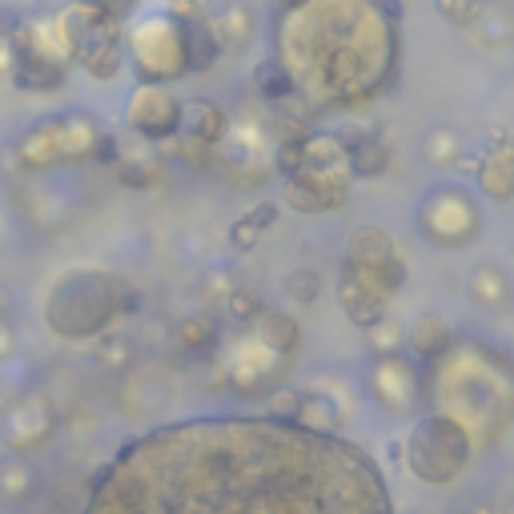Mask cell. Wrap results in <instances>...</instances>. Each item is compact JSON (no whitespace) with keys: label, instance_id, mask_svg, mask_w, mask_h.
I'll return each mask as SVG.
<instances>
[{"label":"cell","instance_id":"16","mask_svg":"<svg viewBox=\"0 0 514 514\" xmlns=\"http://www.w3.org/2000/svg\"><path fill=\"white\" fill-rule=\"evenodd\" d=\"M61 81H65L61 61L41 57L37 49L33 53H21V61H17V85L21 89H57Z\"/></svg>","mask_w":514,"mask_h":514},{"label":"cell","instance_id":"17","mask_svg":"<svg viewBox=\"0 0 514 514\" xmlns=\"http://www.w3.org/2000/svg\"><path fill=\"white\" fill-rule=\"evenodd\" d=\"M33 490H37V470L25 458H9L5 466H0V498L25 502Z\"/></svg>","mask_w":514,"mask_h":514},{"label":"cell","instance_id":"3","mask_svg":"<svg viewBox=\"0 0 514 514\" xmlns=\"http://www.w3.org/2000/svg\"><path fill=\"white\" fill-rule=\"evenodd\" d=\"M470 454H474V438L454 414H426L414 422L406 438V466L426 486L454 482L466 470Z\"/></svg>","mask_w":514,"mask_h":514},{"label":"cell","instance_id":"20","mask_svg":"<svg viewBox=\"0 0 514 514\" xmlns=\"http://www.w3.org/2000/svg\"><path fill=\"white\" fill-rule=\"evenodd\" d=\"M262 314H266V306L257 302V294H249V290H233L225 298V318L237 322V326H249V322H257Z\"/></svg>","mask_w":514,"mask_h":514},{"label":"cell","instance_id":"6","mask_svg":"<svg viewBox=\"0 0 514 514\" xmlns=\"http://www.w3.org/2000/svg\"><path fill=\"white\" fill-rule=\"evenodd\" d=\"M474 173H478V185H482L486 197H494V201H510L514 197V141L502 129H494L490 149H486V157H482V165Z\"/></svg>","mask_w":514,"mask_h":514},{"label":"cell","instance_id":"9","mask_svg":"<svg viewBox=\"0 0 514 514\" xmlns=\"http://www.w3.org/2000/svg\"><path fill=\"white\" fill-rule=\"evenodd\" d=\"M133 125L145 137H169L181 129V105L165 93H141V101L133 109Z\"/></svg>","mask_w":514,"mask_h":514},{"label":"cell","instance_id":"29","mask_svg":"<svg viewBox=\"0 0 514 514\" xmlns=\"http://www.w3.org/2000/svg\"><path fill=\"white\" fill-rule=\"evenodd\" d=\"M257 237H262V233H257L245 217H241V221H233V229H229V245H233V249H241V253H245V249H253V245H257Z\"/></svg>","mask_w":514,"mask_h":514},{"label":"cell","instance_id":"21","mask_svg":"<svg viewBox=\"0 0 514 514\" xmlns=\"http://www.w3.org/2000/svg\"><path fill=\"white\" fill-rule=\"evenodd\" d=\"M366 334H370V346H374L382 358H398V350H402V342H406V330H402L394 318H382V322L370 326Z\"/></svg>","mask_w":514,"mask_h":514},{"label":"cell","instance_id":"10","mask_svg":"<svg viewBox=\"0 0 514 514\" xmlns=\"http://www.w3.org/2000/svg\"><path fill=\"white\" fill-rule=\"evenodd\" d=\"M406 346H410L422 362H438V358L450 354L454 330H450V322H446L442 314H422V318L406 330Z\"/></svg>","mask_w":514,"mask_h":514},{"label":"cell","instance_id":"8","mask_svg":"<svg viewBox=\"0 0 514 514\" xmlns=\"http://www.w3.org/2000/svg\"><path fill=\"white\" fill-rule=\"evenodd\" d=\"M41 414H45L41 402H17V406L5 410V418H0V434H5V442H9L13 450H37V446L53 434V426H57V422L33 426V418H41Z\"/></svg>","mask_w":514,"mask_h":514},{"label":"cell","instance_id":"15","mask_svg":"<svg viewBox=\"0 0 514 514\" xmlns=\"http://www.w3.org/2000/svg\"><path fill=\"white\" fill-rule=\"evenodd\" d=\"M257 338H262V346H266V350H274L278 358H286V354H294V350H298L302 330H298V322H294L290 314L266 310L262 318H257Z\"/></svg>","mask_w":514,"mask_h":514},{"label":"cell","instance_id":"26","mask_svg":"<svg viewBox=\"0 0 514 514\" xmlns=\"http://www.w3.org/2000/svg\"><path fill=\"white\" fill-rule=\"evenodd\" d=\"M117 177H121L125 185H133V189H145V185L157 181V165H153V161H121Z\"/></svg>","mask_w":514,"mask_h":514},{"label":"cell","instance_id":"2","mask_svg":"<svg viewBox=\"0 0 514 514\" xmlns=\"http://www.w3.org/2000/svg\"><path fill=\"white\" fill-rule=\"evenodd\" d=\"M125 294H129V286L121 278H113V274L69 270L49 290V302H45L49 330L61 334V338H73V342L97 338L125 310Z\"/></svg>","mask_w":514,"mask_h":514},{"label":"cell","instance_id":"5","mask_svg":"<svg viewBox=\"0 0 514 514\" xmlns=\"http://www.w3.org/2000/svg\"><path fill=\"white\" fill-rule=\"evenodd\" d=\"M422 221H426V233H430L434 241H442V245H462V241L474 237L478 213H474V205H470L462 193H438V197L426 205Z\"/></svg>","mask_w":514,"mask_h":514},{"label":"cell","instance_id":"11","mask_svg":"<svg viewBox=\"0 0 514 514\" xmlns=\"http://www.w3.org/2000/svg\"><path fill=\"white\" fill-rule=\"evenodd\" d=\"M338 298H342L346 318H350L354 326H362V330H370V326H378V322L386 318V298H378L374 290H366V286H362V282H354L350 274H342V282H338Z\"/></svg>","mask_w":514,"mask_h":514},{"label":"cell","instance_id":"19","mask_svg":"<svg viewBox=\"0 0 514 514\" xmlns=\"http://www.w3.org/2000/svg\"><path fill=\"white\" fill-rule=\"evenodd\" d=\"M181 125H189V133L185 137H193V141H217L221 137V129H225V121H221V113L213 109V105H193V109H181Z\"/></svg>","mask_w":514,"mask_h":514},{"label":"cell","instance_id":"33","mask_svg":"<svg viewBox=\"0 0 514 514\" xmlns=\"http://www.w3.org/2000/svg\"><path fill=\"white\" fill-rule=\"evenodd\" d=\"M474 514H498V510H494V506H478Z\"/></svg>","mask_w":514,"mask_h":514},{"label":"cell","instance_id":"1","mask_svg":"<svg viewBox=\"0 0 514 514\" xmlns=\"http://www.w3.org/2000/svg\"><path fill=\"white\" fill-rule=\"evenodd\" d=\"M85 514H394V498L358 442L253 414L125 442L93 478Z\"/></svg>","mask_w":514,"mask_h":514},{"label":"cell","instance_id":"30","mask_svg":"<svg viewBox=\"0 0 514 514\" xmlns=\"http://www.w3.org/2000/svg\"><path fill=\"white\" fill-rule=\"evenodd\" d=\"M89 5H93L97 13H109V17H125V13H133V0H89Z\"/></svg>","mask_w":514,"mask_h":514},{"label":"cell","instance_id":"28","mask_svg":"<svg viewBox=\"0 0 514 514\" xmlns=\"http://www.w3.org/2000/svg\"><path fill=\"white\" fill-rule=\"evenodd\" d=\"M245 221H249V225H253L257 233H266V229H270V225L278 221V205H274V201H262V205H253V209L245 213Z\"/></svg>","mask_w":514,"mask_h":514},{"label":"cell","instance_id":"25","mask_svg":"<svg viewBox=\"0 0 514 514\" xmlns=\"http://www.w3.org/2000/svg\"><path fill=\"white\" fill-rule=\"evenodd\" d=\"M438 9L454 25H474L482 17V0H438Z\"/></svg>","mask_w":514,"mask_h":514},{"label":"cell","instance_id":"32","mask_svg":"<svg viewBox=\"0 0 514 514\" xmlns=\"http://www.w3.org/2000/svg\"><path fill=\"white\" fill-rule=\"evenodd\" d=\"M17 25H21V17H17L13 9L0 13V37H13V33H17Z\"/></svg>","mask_w":514,"mask_h":514},{"label":"cell","instance_id":"7","mask_svg":"<svg viewBox=\"0 0 514 514\" xmlns=\"http://www.w3.org/2000/svg\"><path fill=\"white\" fill-rule=\"evenodd\" d=\"M374 394H378V402L386 410L402 414L418 398V378H414V370L402 358H382L378 370H374Z\"/></svg>","mask_w":514,"mask_h":514},{"label":"cell","instance_id":"27","mask_svg":"<svg viewBox=\"0 0 514 514\" xmlns=\"http://www.w3.org/2000/svg\"><path fill=\"white\" fill-rule=\"evenodd\" d=\"M97 358H101L105 370H125L129 366V342L125 338H105L97 346Z\"/></svg>","mask_w":514,"mask_h":514},{"label":"cell","instance_id":"31","mask_svg":"<svg viewBox=\"0 0 514 514\" xmlns=\"http://www.w3.org/2000/svg\"><path fill=\"white\" fill-rule=\"evenodd\" d=\"M97 161H101V165H117V145H113V137H101V141H97Z\"/></svg>","mask_w":514,"mask_h":514},{"label":"cell","instance_id":"12","mask_svg":"<svg viewBox=\"0 0 514 514\" xmlns=\"http://www.w3.org/2000/svg\"><path fill=\"white\" fill-rule=\"evenodd\" d=\"M181 53H185V69L193 73H209V65L221 53V37L205 25V21H185L181 25Z\"/></svg>","mask_w":514,"mask_h":514},{"label":"cell","instance_id":"23","mask_svg":"<svg viewBox=\"0 0 514 514\" xmlns=\"http://www.w3.org/2000/svg\"><path fill=\"white\" fill-rule=\"evenodd\" d=\"M286 294H290L294 302H302V306H314V302L322 298V274H318V270H294V274L286 278Z\"/></svg>","mask_w":514,"mask_h":514},{"label":"cell","instance_id":"13","mask_svg":"<svg viewBox=\"0 0 514 514\" xmlns=\"http://www.w3.org/2000/svg\"><path fill=\"white\" fill-rule=\"evenodd\" d=\"M177 346H181L185 354H193V358L213 354V350L221 346V318H217V314H205V310L181 318V326H177Z\"/></svg>","mask_w":514,"mask_h":514},{"label":"cell","instance_id":"18","mask_svg":"<svg viewBox=\"0 0 514 514\" xmlns=\"http://www.w3.org/2000/svg\"><path fill=\"white\" fill-rule=\"evenodd\" d=\"M470 294H474L482 306H502V302L510 298V282H506V274H502L498 266H478V270L470 274Z\"/></svg>","mask_w":514,"mask_h":514},{"label":"cell","instance_id":"14","mask_svg":"<svg viewBox=\"0 0 514 514\" xmlns=\"http://www.w3.org/2000/svg\"><path fill=\"white\" fill-rule=\"evenodd\" d=\"M342 149H346V169L354 177H382L390 169V149L378 137H350L342 141Z\"/></svg>","mask_w":514,"mask_h":514},{"label":"cell","instance_id":"22","mask_svg":"<svg viewBox=\"0 0 514 514\" xmlns=\"http://www.w3.org/2000/svg\"><path fill=\"white\" fill-rule=\"evenodd\" d=\"M257 89H262V97H270V101H286L290 97V89H294V81H290V69H282V65H262L257 69Z\"/></svg>","mask_w":514,"mask_h":514},{"label":"cell","instance_id":"4","mask_svg":"<svg viewBox=\"0 0 514 514\" xmlns=\"http://www.w3.org/2000/svg\"><path fill=\"white\" fill-rule=\"evenodd\" d=\"M342 274H350L354 282H362L378 298H390L406 286V262L394 253V241L374 225H362L350 237V253H346Z\"/></svg>","mask_w":514,"mask_h":514},{"label":"cell","instance_id":"24","mask_svg":"<svg viewBox=\"0 0 514 514\" xmlns=\"http://www.w3.org/2000/svg\"><path fill=\"white\" fill-rule=\"evenodd\" d=\"M302 402H306V394H302V390L282 386V390H274V394H270V418L298 422V418H302Z\"/></svg>","mask_w":514,"mask_h":514}]
</instances>
